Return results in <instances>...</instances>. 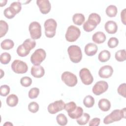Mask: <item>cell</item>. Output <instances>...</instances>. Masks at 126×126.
I'll return each mask as SVG.
<instances>
[{"instance_id": "6da1fadb", "label": "cell", "mask_w": 126, "mask_h": 126, "mask_svg": "<svg viewBox=\"0 0 126 126\" xmlns=\"http://www.w3.org/2000/svg\"><path fill=\"white\" fill-rule=\"evenodd\" d=\"M36 45V42L31 38L26 39L22 44L19 45L16 50L17 54L22 57L27 56L30 51L33 49Z\"/></svg>"}, {"instance_id": "7a4b0ae2", "label": "cell", "mask_w": 126, "mask_h": 126, "mask_svg": "<svg viewBox=\"0 0 126 126\" xmlns=\"http://www.w3.org/2000/svg\"><path fill=\"white\" fill-rule=\"evenodd\" d=\"M126 108L121 110L115 109L113 110L110 114L105 116L103 119L104 124H109L114 122L120 121L122 119L126 118Z\"/></svg>"}, {"instance_id": "3957f363", "label": "cell", "mask_w": 126, "mask_h": 126, "mask_svg": "<svg viewBox=\"0 0 126 126\" xmlns=\"http://www.w3.org/2000/svg\"><path fill=\"white\" fill-rule=\"evenodd\" d=\"M67 53L70 61L73 63H78L82 58V53L80 47L77 45H72L68 47Z\"/></svg>"}, {"instance_id": "277c9868", "label": "cell", "mask_w": 126, "mask_h": 126, "mask_svg": "<svg viewBox=\"0 0 126 126\" xmlns=\"http://www.w3.org/2000/svg\"><path fill=\"white\" fill-rule=\"evenodd\" d=\"M57 26V22L54 19L50 18L46 20L44 24L46 36L48 38L53 37L56 34Z\"/></svg>"}, {"instance_id": "5b68a950", "label": "cell", "mask_w": 126, "mask_h": 126, "mask_svg": "<svg viewBox=\"0 0 126 126\" xmlns=\"http://www.w3.org/2000/svg\"><path fill=\"white\" fill-rule=\"evenodd\" d=\"M81 34L80 30L77 27L71 25L67 29L65 37L66 40L68 42H74L80 36Z\"/></svg>"}, {"instance_id": "8992f818", "label": "cell", "mask_w": 126, "mask_h": 126, "mask_svg": "<svg viewBox=\"0 0 126 126\" xmlns=\"http://www.w3.org/2000/svg\"><path fill=\"white\" fill-rule=\"evenodd\" d=\"M46 57L45 51L39 48L36 49L31 56V62L35 65H40V64L45 60Z\"/></svg>"}, {"instance_id": "52a82bcc", "label": "cell", "mask_w": 126, "mask_h": 126, "mask_svg": "<svg viewBox=\"0 0 126 126\" xmlns=\"http://www.w3.org/2000/svg\"><path fill=\"white\" fill-rule=\"evenodd\" d=\"M29 30L31 37L33 39H37L41 36V27L40 24L36 22L33 21L29 25Z\"/></svg>"}, {"instance_id": "ba28073f", "label": "cell", "mask_w": 126, "mask_h": 126, "mask_svg": "<svg viewBox=\"0 0 126 126\" xmlns=\"http://www.w3.org/2000/svg\"><path fill=\"white\" fill-rule=\"evenodd\" d=\"M61 79L64 84L68 87H73L77 83V78L76 76L69 71L63 72L61 76Z\"/></svg>"}, {"instance_id": "9c48e42d", "label": "cell", "mask_w": 126, "mask_h": 126, "mask_svg": "<svg viewBox=\"0 0 126 126\" xmlns=\"http://www.w3.org/2000/svg\"><path fill=\"white\" fill-rule=\"evenodd\" d=\"M11 68L12 70L17 74H23L27 72L28 67L27 63L21 60H14L11 64Z\"/></svg>"}, {"instance_id": "30bf717a", "label": "cell", "mask_w": 126, "mask_h": 126, "mask_svg": "<svg viewBox=\"0 0 126 126\" xmlns=\"http://www.w3.org/2000/svg\"><path fill=\"white\" fill-rule=\"evenodd\" d=\"M79 76L82 82L86 85L91 84L94 81L93 76L87 68H83L80 70Z\"/></svg>"}, {"instance_id": "8fae6325", "label": "cell", "mask_w": 126, "mask_h": 126, "mask_svg": "<svg viewBox=\"0 0 126 126\" xmlns=\"http://www.w3.org/2000/svg\"><path fill=\"white\" fill-rule=\"evenodd\" d=\"M108 88V84L105 81H99L93 86V93L96 95H99L105 92Z\"/></svg>"}, {"instance_id": "7c38bea8", "label": "cell", "mask_w": 126, "mask_h": 126, "mask_svg": "<svg viewBox=\"0 0 126 126\" xmlns=\"http://www.w3.org/2000/svg\"><path fill=\"white\" fill-rule=\"evenodd\" d=\"M64 102L62 100H59L49 104L47 110L49 113L54 114L64 109Z\"/></svg>"}, {"instance_id": "4fadbf2b", "label": "cell", "mask_w": 126, "mask_h": 126, "mask_svg": "<svg viewBox=\"0 0 126 126\" xmlns=\"http://www.w3.org/2000/svg\"><path fill=\"white\" fill-rule=\"evenodd\" d=\"M36 4L41 13L46 14L50 12L51 5L48 0H37L36 1Z\"/></svg>"}, {"instance_id": "5bb4252c", "label": "cell", "mask_w": 126, "mask_h": 126, "mask_svg": "<svg viewBox=\"0 0 126 126\" xmlns=\"http://www.w3.org/2000/svg\"><path fill=\"white\" fill-rule=\"evenodd\" d=\"M113 73L112 67L109 65H106L100 67L98 71V75L102 78H108L110 77Z\"/></svg>"}, {"instance_id": "9a60e30c", "label": "cell", "mask_w": 126, "mask_h": 126, "mask_svg": "<svg viewBox=\"0 0 126 126\" xmlns=\"http://www.w3.org/2000/svg\"><path fill=\"white\" fill-rule=\"evenodd\" d=\"M31 73L34 77L41 78L44 76L45 70L41 65H34L31 68Z\"/></svg>"}, {"instance_id": "2e32d148", "label": "cell", "mask_w": 126, "mask_h": 126, "mask_svg": "<svg viewBox=\"0 0 126 126\" xmlns=\"http://www.w3.org/2000/svg\"><path fill=\"white\" fill-rule=\"evenodd\" d=\"M101 21V17L100 15L96 13H92L89 15L87 23L92 26L96 28Z\"/></svg>"}, {"instance_id": "e0dca14e", "label": "cell", "mask_w": 126, "mask_h": 126, "mask_svg": "<svg viewBox=\"0 0 126 126\" xmlns=\"http://www.w3.org/2000/svg\"><path fill=\"white\" fill-rule=\"evenodd\" d=\"M98 48L97 45L93 43H89L86 45L84 49L85 54L88 56L94 55L97 51Z\"/></svg>"}, {"instance_id": "ac0fdd59", "label": "cell", "mask_w": 126, "mask_h": 126, "mask_svg": "<svg viewBox=\"0 0 126 126\" xmlns=\"http://www.w3.org/2000/svg\"><path fill=\"white\" fill-rule=\"evenodd\" d=\"M105 31L110 34L115 33L118 30V26L117 23L113 21H107L104 25Z\"/></svg>"}, {"instance_id": "d6986e66", "label": "cell", "mask_w": 126, "mask_h": 126, "mask_svg": "<svg viewBox=\"0 0 126 126\" xmlns=\"http://www.w3.org/2000/svg\"><path fill=\"white\" fill-rule=\"evenodd\" d=\"M106 37L104 33L101 32H97L94 33L92 36V40L97 44H101L103 43L106 40Z\"/></svg>"}, {"instance_id": "ffe728a7", "label": "cell", "mask_w": 126, "mask_h": 126, "mask_svg": "<svg viewBox=\"0 0 126 126\" xmlns=\"http://www.w3.org/2000/svg\"><path fill=\"white\" fill-rule=\"evenodd\" d=\"M99 108L104 112L108 111L111 108V103L109 100L106 98L100 99L98 103Z\"/></svg>"}, {"instance_id": "44dd1931", "label": "cell", "mask_w": 126, "mask_h": 126, "mask_svg": "<svg viewBox=\"0 0 126 126\" xmlns=\"http://www.w3.org/2000/svg\"><path fill=\"white\" fill-rule=\"evenodd\" d=\"M85 20V16L82 13H75L72 17L73 22L78 26L82 25L84 22Z\"/></svg>"}, {"instance_id": "7402d4cb", "label": "cell", "mask_w": 126, "mask_h": 126, "mask_svg": "<svg viewBox=\"0 0 126 126\" xmlns=\"http://www.w3.org/2000/svg\"><path fill=\"white\" fill-rule=\"evenodd\" d=\"M111 57V54L110 52L106 50L101 51L98 56V60L102 63L107 62Z\"/></svg>"}, {"instance_id": "603a6c76", "label": "cell", "mask_w": 126, "mask_h": 126, "mask_svg": "<svg viewBox=\"0 0 126 126\" xmlns=\"http://www.w3.org/2000/svg\"><path fill=\"white\" fill-rule=\"evenodd\" d=\"M6 102L9 106L14 107L16 106L18 103V97L16 94H10L6 98Z\"/></svg>"}, {"instance_id": "cb8c5ba5", "label": "cell", "mask_w": 126, "mask_h": 126, "mask_svg": "<svg viewBox=\"0 0 126 126\" xmlns=\"http://www.w3.org/2000/svg\"><path fill=\"white\" fill-rule=\"evenodd\" d=\"M83 113V109L80 106H77L76 109L72 112L68 113V115L72 119H77L80 117Z\"/></svg>"}, {"instance_id": "d4e9b609", "label": "cell", "mask_w": 126, "mask_h": 126, "mask_svg": "<svg viewBox=\"0 0 126 126\" xmlns=\"http://www.w3.org/2000/svg\"><path fill=\"white\" fill-rule=\"evenodd\" d=\"M106 15L109 17H115L117 14L118 9L117 7L114 5H110L106 9Z\"/></svg>"}, {"instance_id": "484cf974", "label": "cell", "mask_w": 126, "mask_h": 126, "mask_svg": "<svg viewBox=\"0 0 126 126\" xmlns=\"http://www.w3.org/2000/svg\"><path fill=\"white\" fill-rule=\"evenodd\" d=\"M14 42L10 39H4L0 44L1 48L4 50H10L14 47Z\"/></svg>"}, {"instance_id": "4316f807", "label": "cell", "mask_w": 126, "mask_h": 126, "mask_svg": "<svg viewBox=\"0 0 126 126\" xmlns=\"http://www.w3.org/2000/svg\"><path fill=\"white\" fill-rule=\"evenodd\" d=\"M90 118V115L87 113H83L82 116L77 119L76 122L79 125H85L88 123Z\"/></svg>"}, {"instance_id": "83f0119b", "label": "cell", "mask_w": 126, "mask_h": 126, "mask_svg": "<svg viewBox=\"0 0 126 126\" xmlns=\"http://www.w3.org/2000/svg\"><path fill=\"white\" fill-rule=\"evenodd\" d=\"M115 59L118 62H124L126 59V50H120L117 51L115 55Z\"/></svg>"}, {"instance_id": "f1b7e54d", "label": "cell", "mask_w": 126, "mask_h": 126, "mask_svg": "<svg viewBox=\"0 0 126 126\" xmlns=\"http://www.w3.org/2000/svg\"><path fill=\"white\" fill-rule=\"evenodd\" d=\"M83 104L87 108L92 107L94 104V99L90 95H87L83 99Z\"/></svg>"}, {"instance_id": "f546056e", "label": "cell", "mask_w": 126, "mask_h": 126, "mask_svg": "<svg viewBox=\"0 0 126 126\" xmlns=\"http://www.w3.org/2000/svg\"><path fill=\"white\" fill-rule=\"evenodd\" d=\"M8 30L7 23L3 20L0 21V37L4 36L7 33Z\"/></svg>"}, {"instance_id": "4dcf8cb0", "label": "cell", "mask_w": 126, "mask_h": 126, "mask_svg": "<svg viewBox=\"0 0 126 126\" xmlns=\"http://www.w3.org/2000/svg\"><path fill=\"white\" fill-rule=\"evenodd\" d=\"M57 123L60 126H65L67 123V119L63 114L60 113L56 117Z\"/></svg>"}, {"instance_id": "1f68e13d", "label": "cell", "mask_w": 126, "mask_h": 126, "mask_svg": "<svg viewBox=\"0 0 126 126\" xmlns=\"http://www.w3.org/2000/svg\"><path fill=\"white\" fill-rule=\"evenodd\" d=\"M11 55L7 52L2 53L0 55V63L3 64H6L8 63L11 60Z\"/></svg>"}, {"instance_id": "d6a6232c", "label": "cell", "mask_w": 126, "mask_h": 126, "mask_svg": "<svg viewBox=\"0 0 126 126\" xmlns=\"http://www.w3.org/2000/svg\"><path fill=\"white\" fill-rule=\"evenodd\" d=\"M9 7L17 14L19 13L21 10V3L20 1H14L11 3Z\"/></svg>"}, {"instance_id": "836d02e7", "label": "cell", "mask_w": 126, "mask_h": 126, "mask_svg": "<svg viewBox=\"0 0 126 126\" xmlns=\"http://www.w3.org/2000/svg\"><path fill=\"white\" fill-rule=\"evenodd\" d=\"M39 94V90L37 88H32L29 92L28 95L30 98L34 99L36 98Z\"/></svg>"}, {"instance_id": "e575fe53", "label": "cell", "mask_w": 126, "mask_h": 126, "mask_svg": "<svg viewBox=\"0 0 126 126\" xmlns=\"http://www.w3.org/2000/svg\"><path fill=\"white\" fill-rule=\"evenodd\" d=\"M20 83L22 86L25 87H28L32 84V80L30 77L24 76L21 78L20 80Z\"/></svg>"}, {"instance_id": "d590c367", "label": "cell", "mask_w": 126, "mask_h": 126, "mask_svg": "<svg viewBox=\"0 0 126 126\" xmlns=\"http://www.w3.org/2000/svg\"><path fill=\"white\" fill-rule=\"evenodd\" d=\"M77 107L76 103L73 101H70L66 104H65L64 109L68 113L73 111Z\"/></svg>"}, {"instance_id": "8d00e7d4", "label": "cell", "mask_w": 126, "mask_h": 126, "mask_svg": "<svg viewBox=\"0 0 126 126\" xmlns=\"http://www.w3.org/2000/svg\"><path fill=\"white\" fill-rule=\"evenodd\" d=\"M3 14L4 16L8 19H12L14 18L16 14L10 7L5 8L3 12Z\"/></svg>"}, {"instance_id": "74e56055", "label": "cell", "mask_w": 126, "mask_h": 126, "mask_svg": "<svg viewBox=\"0 0 126 126\" xmlns=\"http://www.w3.org/2000/svg\"><path fill=\"white\" fill-rule=\"evenodd\" d=\"M28 109L31 112L35 113L39 110V105L36 102H32L28 105Z\"/></svg>"}, {"instance_id": "f35d334b", "label": "cell", "mask_w": 126, "mask_h": 126, "mask_svg": "<svg viewBox=\"0 0 126 126\" xmlns=\"http://www.w3.org/2000/svg\"><path fill=\"white\" fill-rule=\"evenodd\" d=\"M119 44V40L115 37H112L109 38L107 44L109 48H114L116 47Z\"/></svg>"}, {"instance_id": "ab89813d", "label": "cell", "mask_w": 126, "mask_h": 126, "mask_svg": "<svg viewBox=\"0 0 126 126\" xmlns=\"http://www.w3.org/2000/svg\"><path fill=\"white\" fill-rule=\"evenodd\" d=\"M10 88L7 85H1L0 88V94L2 96H6L10 93Z\"/></svg>"}, {"instance_id": "60d3db41", "label": "cell", "mask_w": 126, "mask_h": 126, "mask_svg": "<svg viewBox=\"0 0 126 126\" xmlns=\"http://www.w3.org/2000/svg\"><path fill=\"white\" fill-rule=\"evenodd\" d=\"M118 93L121 96L126 97V83L121 84L117 89Z\"/></svg>"}, {"instance_id": "b9f144b4", "label": "cell", "mask_w": 126, "mask_h": 126, "mask_svg": "<svg viewBox=\"0 0 126 126\" xmlns=\"http://www.w3.org/2000/svg\"><path fill=\"white\" fill-rule=\"evenodd\" d=\"M100 120L98 118H94L92 119L89 124V126H97L100 124Z\"/></svg>"}, {"instance_id": "7bdbcfd3", "label": "cell", "mask_w": 126, "mask_h": 126, "mask_svg": "<svg viewBox=\"0 0 126 126\" xmlns=\"http://www.w3.org/2000/svg\"><path fill=\"white\" fill-rule=\"evenodd\" d=\"M121 21L124 24L126 25V9H124L123 10H122L121 12Z\"/></svg>"}, {"instance_id": "ee69618b", "label": "cell", "mask_w": 126, "mask_h": 126, "mask_svg": "<svg viewBox=\"0 0 126 126\" xmlns=\"http://www.w3.org/2000/svg\"><path fill=\"white\" fill-rule=\"evenodd\" d=\"M7 0H1L0 1V6L2 7L3 6H4L6 5V2H7Z\"/></svg>"}, {"instance_id": "f6af8a7d", "label": "cell", "mask_w": 126, "mask_h": 126, "mask_svg": "<svg viewBox=\"0 0 126 126\" xmlns=\"http://www.w3.org/2000/svg\"><path fill=\"white\" fill-rule=\"evenodd\" d=\"M6 126V125H11V126H13V124H11V123H10L9 122H6L4 124H3V126Z\"/></svg>"}]
</instances>
